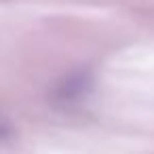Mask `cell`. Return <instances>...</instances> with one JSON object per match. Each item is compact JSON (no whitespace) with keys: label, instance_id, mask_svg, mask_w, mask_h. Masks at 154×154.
<instances>
[{"label":"cell","instance_id":"obj_1","mask_svg":"<svg viewBox=\"0 0 154 154\" xmlns=\"http://www.w3.org/2000/svg\"><path fill=\"white\" fill-rule=\"evenodd\" d=\"M89 89H91V76H89V72L78 70V72H72L70 76H66V78L59 82V87H57V97H59L61 101H76V99H80L82 95H87Z\"/></svg>","mask_w":154,"mask_h":154},{"label":"cell","instance_id":"obj_2","mask_svg":"<svg viewBox=\"0 0 154 154\" xmlns=\"http://www.w3.org/2000/svg\"><path fill=\"white\" fill-rule=\"evenodd\" d=\"M13 133V127H11V122L0 114V139H5V137H9Z\"/></svg>","mask_w":154,"mask_h":154}]
</instances>
